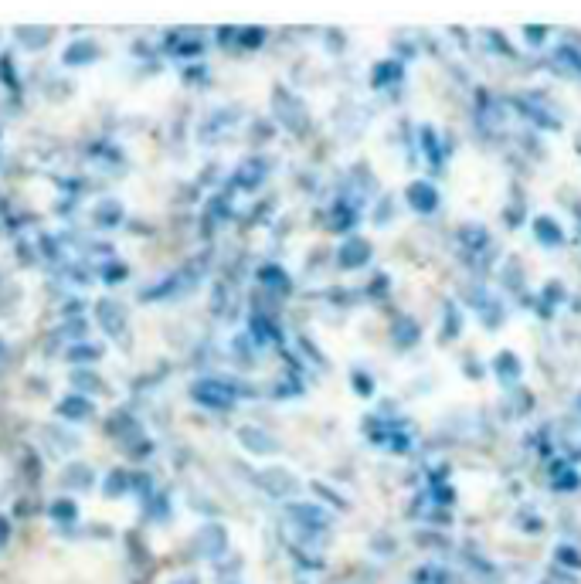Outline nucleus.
Masks as SVG:
<instances>
[{"label":"nucleus","instance_id":"f03ea898","mask_svg":"<svg viewBox=\"0 0 581 584\" xmlns=\"http://www.w3.org/2000/svg\"><path fill=\"white\" fill-rule=\"evenodd\" d=\"M534 231H537V238H541V242H548V245H558L561 242V228H554L548 218L537 221Z\"/></svg>","mask_w":581,"mask_h":584},{"label":"nucleus","instance_id":"f257e3e1","mask_svg":"<svg viewBox=\"0 0 581 584\" xmlns=\"http://www.w3.org/2000/svg\"><path fill=\"white\" fill-rule=\"evenodd\" d=\"M412 204L418 211H432L435 208V194L429 184H415L412 187Z\"/></svg>","mask_w":581,"mask_h":584},{"label":"nucleus","instance_id":"7ed1b4c3","mask_svg":"<svg viewBox=\"0 0 581 584\" xmlns=\"http://www.w3.org/2000/svg\"><path fill=\"white\" fill-rule=\"evenodd\" d=\"M497 371H500V377H503V371H507L510 377H517V364H514L510 357H500V360H497Z\"/></svg>","mask_w":581,"mask_h":584}]
</instances>
